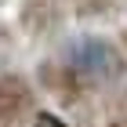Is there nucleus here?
Instances as JSON below:
<instances>
[{"instance_id":"1","label":"nucleus","mask_w":127,"mask_h":127,"mask_svg":"<svg viewBox=\"0 0 127 127\" xmlns=\"http://www.w3.org/2000/svg\"><path fill=\"white\" fill-rule=\"evenodd\" d=\"M65 62L87 80V87H113L127 76V58L105 36H80L65 47Z\"/></svg>"},{"instance_id":"2","label":"nucleus","mask_w":127,"mask_h":127,"mask_svg":"<svg viewBox=\"0 0 127 127\" xmlns=\"http://www.w3.org/2000/svg\"><path fill=\"white\" fill-rule=\"evenodd\" d=\"M36 80H40V87L47 91L51 98H58L62 105H80L84 102V95H87V80L80 76L76 69L69 65L65 58H55V62H40L36 69Z\"/></svg>"},{"instance_id":"3","label":"nucleus","mask_w":127,"mask_h":127,"mask_svg":"<svg viewBox=\"0 0 127 127\" xmlns=\"http://www.w3.org/2000/svg\"><path fill=\"white\" fill-rule=\"evenodd\" d=\"M36 95L22 73H0V127H22L33 113Z\"/></svg>"},{"instance_id":"4","label":"nucleus","mask_w":127,"mask_h":127,"mask_svg":"<svg viewBox=\"0 0 127 127\" xmlns=\"http://www.w3.org/2000/svg\"><path fill=\"white\" fill-rule=\"evenodd\" d=\"M65 22V7L62 0H22L18 7V29L33 40H44V36H55Z\"/></svg>"},{"instance_id":"5","label":"nucleus","mask_w":127,"mask_h":127,"mask_svg":"<svg viewBox=\"0 0 127 127\" xmlns=\"http://www.w3.org/2000/svg\"><path fill=\"white\" fill-rule=\"evenodd\" d=\"M127 0H73V11L80 18H105V15H116Z\"/></svg>"},{"instance_id":"6","label":"nucleus","mask_w":127,"mask_h":127,"mask_svg":"<svg viewBox=\"0 0 127 127\" xmlns=\"http://www.w3.org/2000/svg\"><path fill=\"white\" fill-rule=\"evenodd\" d=\"M33 127H69V124L58 120V116H51V113H40V116L33 120Z\"/></svg>"},{"instance_id":"7","label":"nucleus","mask_w":127,"mask_h":127,"mask_svg":"<svg viewBox=\"0 0 127 127\" xmlns=\"http://www.w3.org/2000/svg\"><path fill=\"white\" fill-rule=\"evenodd\" d=\"M7 51H11V33H7V26L0 22V58H4Z\"/></svg>"},{"instance_id":"8","label":"nucleus","mask_w":127,"mask_h":127,"mask_svg":"<svg viewBox=\"0 0 127 127\" xmlns=\"http://www.w3.org/2000/svg\"><path fill=\"white\" fill-rule=\"evenodd\" d=\"M109 127H127V113H120V116L113 120V124H109Z\"/></svg>"},{"instance_id":"9","label":"nucleus","mask_w":127,"mask_h":127,"mask_svg":"<svg viewBox=\"0 0 127 127\" xmlns=\"http://www.w3.org/2000/svg\"><path fill=\"white\" fill-rule=\"evenodd\" d=\"M120 44H124V51H127V26L120 29Z\"/></svg>"}]
</instances>
